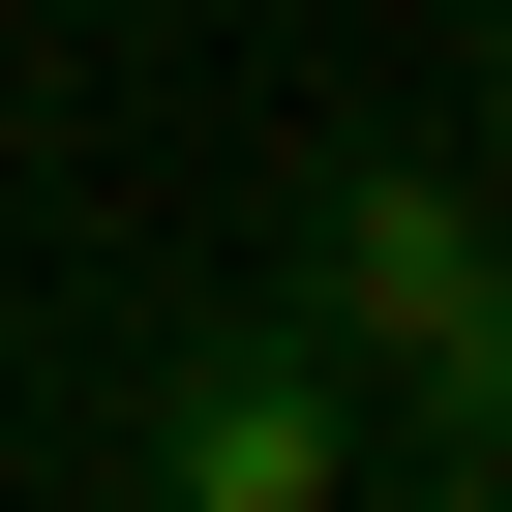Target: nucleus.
I'll list each match as a JSON object with an SVG mask.
<instances>
[{
	"label": "nucleus",
	"mask_w": 512,
	"mask_h": 512,
	"mask_svg": "<svg viewBox=\"0 0 512 512\" xmlns=\"http://www.w3.org/2000/svg\"><path fill=\"white\" fill-rule=\"evenodd\" d=\"M302 332H332L392 422H452V392L512 362V181H482V151H362L332 241H302Z\"/></svg>",
	"instance_id": "f257e3e1"
},
{
	"label": "nucleus",
	"mask_w": 512,
	"mask_h": 512,
	"mask_svg": "<svg viewBox=\"0 0 512 512\" xmlns=\"http://www.w3.org/2000/svg\"><path fill=\"white\" fill-rule=\"evenodd\" d=\"M121 452H151L181 512H362V482H392V392H362L302 302H211V332H151Z\"/></svg>",
	"instance_id": "f03ea898"
},
{
	"label": "nucleus",
	"mask_w": 512,
	"mask_h": 512,
	"mask_svg": "<svg viewBox=\"0 0 512 512\" xmlns=\"http://www.w3.org/2000/svg\"><path fill=\"white\" fill-rule=\"evenodd\" d=\"M392 452H422V482H452V512H512V362H482V392H452V422H392Z\"/></svg>",
	"instance_id": "7ed1b4c3"
},
{
	"label": "nucleus",
	"mask_w": 512,
	"mask_h": 512,
	"mask_svg": "<svg viewBox=\"0 0 512 512\" xmlns=\"http://www.w3.org/2000/svg\"><path fill=\"white\" fill-rule=\"evenodd\" d=\"M482 181H512V0H482Z\"/></svg>",
	"instance_id": "20e7f679"
}]
</instances>
